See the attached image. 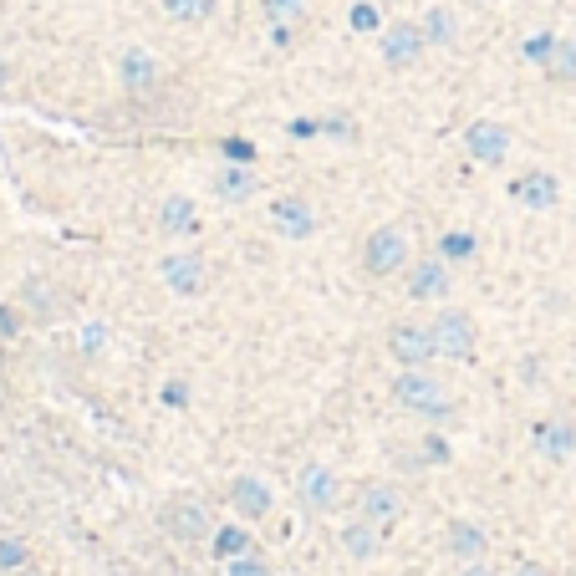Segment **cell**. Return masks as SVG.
Listing matches in <instances>:
<instances>
[{
    "mask_svg": "<svg viewBox=\"0 0 576 576\" xmlns=\"http://www.w3.org/2000/svg\"><path fill=\"white\" fill-rule=\"evenodd\" d=\"M449 296V260L429 255V260H414L408 266V301H444Z\"/></svg>",
    "mask_w": 576,
    "mask_h": 576,
    "instance_id": "obj_10",
    "label": "cell"
},
{
    "mask_svg": "<svg viewBox=\"0 0 576 576\" xmlns=\"http://www.w3.org/2000/svg\"><path fill=\"white\" fill-rule=\"evenodd\" d=\"M403 266H408V235H403L398 225L373 230L367 245H362V270H367V276H398Z\"/></svg>",
    "mask_w": 576,
    "mask_h": 576,
    "instance_id": "obj_3",
    "label": "cell"
},
{
    "mask_svg": "<svg viewBox=\"0 0 576 576\" xmlns=\"http://www.w3.org/2000/svg\"><path fill=\"white\" fill-rule=\"evenodd\" d=\"M459 576H490V566H484V562H465V566H459Z\"/></svg>",
    "mask_w": 576,
    "mask_h": 576,
    "instance_id": "obj_35",
    "label": "cell"
},
{
    "mask_svg": "<svg viewBox=\"0 0 576 576\" xmlns=\"http://www.w3.org/2000/svg\"><path fill=\"white\" fill-rule=\"evenodd\" d=\"M521 52H525V62H536V67H546V62H551V52H556V36H551V31H536V36L525 41Z\"/></svg>",
    "mask_w": 576,
    "mask_h": 576,
    "instance_id": "obj_27",
    "label": "cell"
},
{
    "mask_svg": "<svg viewBox=\"0 0 576 576\" xmlns=\"http://www.w3.org/2000/svg\"><path fill=\"white\" fill-rule=\"evenodd\" d=\"M515 576H551V572H546V566H541V562H525Z\"/></svg>",
    "mask_w": 576,
    "mask_h": 576,
    "instance_id": "obj_36",
    "label": "cell"
},
{
    "mask_svg": "<svg viewBox=\"0 0 576 576\" xmlns=\"http://www.w3.org/2000/svg\"><path fill=\"white\" fill-rule=\"evenodd\" d=\"M541 72H546V82H556V87L576 82V36H556V52H551V62Z\"/></svg>",
    "mask_w": 576,
    "mask_h": 576,
    "instance_id": "obj_20",
    "label": "cell"
},
{
    "mask_svg": "<svg viewBox=\"0 0 576 576\" xmlns=\"http://www.w3.org/2000/svg\"><path fill=\"white\" fill-rule=\"evenodd\" d=\"M296 495H301V505H307L311 515H327V510L337 505V474L327 465H307L301 480H296Z\"/></svg>",
    "mask_w": 576,
    "mask_h": 576,
    "instance_id": "obj_12",
    "label": "cell"
},
{
    "mask_svg": "<svg viewBox=\"0 0 576 576\" xmlns=\"http://www.w3.org/2000/svg\"><path fill=\"white\" fill-rule=\"evenodd\" d=\"M260 11L270 15V26H296L307 6H301V0H260Z\"/></svg>",
    "mask_w": 576,
    "mask_h": 576,
    "instance_id": "obj_26",
    "label": "cell"
},
{
    "mask_svg": "<svg viewBox=\"0 0 576 576\" xmlns=\"http://www.w3.org/2000/svg\"><path fill=\"white\" fill-rule=\"evenodd\" d=\"M225 159H230V163H250L255 148L245 143V138H225Z\"/></svg>",
    "mask_w": 576,
    "mask_h": 576,
    "instance_id": "obj_31",
    "label": "cell"
},
{
    "mask_svg": "<svg viewBox=\"0 0 576 576\" xmlns=\"http://www.w3.org/2000/svg\"><path fill=\"white\" fill-rule=\"evenodd\" d=\"M163 15H174L184 26H200L215 15V0H163Z\"/></svg>",
    "mask_w": 576,
    "mask_h": 576,
    "instance_id": "obj_23",
    "label": "cell"
},
{
    "mask_svg": "<svg viewBox=\"0 0 576 576\" xmlns=\"http://www.w3.org/2000/svg\"><path fill=\"white\" fill-rule=\"evenodd\" d=\"M159 276H163V286H169L174 296H200L204 286H210V266H204V255H194V250L163 255Z\"/></svg>",
    "mask_w": 576,
    "mask_h": 576,
    "instance_id": "obj_8",
    "label": "cell"
},
{
    "mask_svg": "<svg viewBox=\"0 0 576 576\" xmlns=\"http://www.w3.org/2000/svg\"><path fill=\"white\" fill-rule=\"evenodd\" d=\"M510 194H515V204H525V210H556V204H562V184H556V174H546V169H525V174L510 184Z\"/></svg>",
    "mask_w": 576,
    "mask_h": 576,
    "instance_id": "obj_11",
    "label": "cell"
},
{
    "mask_svg": "<svg viewBox=\"0 0 576 576\" xmlns=\"http://www.w3.org/2000/svg\"><path fill=\"white\" fill-rule=\"evenodd\" d=\"M490 551V536H484L474 521H449V556L455 562H484Z\"/></svg>",
    "mask_w": 576,
    "mask_h": 576,
    "instance_id": "obj_17",
    "label": "cell"
},
{
    "mask_svg": "<svg viewBox=\"0 0 576 576\" xmlns=\"http://www.w3.org/2000/svg\"><path fill=\"white\" fill-rule=\"evenodd\" d=\"M6 77H11V67H6V62H0V87H6Z\"/></svg>",
    "mask_w": 576,
    "mask_h": 576,
    "instance_id": "obj_37",
    "label": "cell"
},
{
    "mask_svg": "<svg viewBox=\"0 0 576 576\" xmlns=\"http://www.w3.org/2000/svg\"><path fill=\"white\" fill-rule=\"evenodd\" d=\"M230 505L241 510L245 521H266V515H270V490H266V480L241 474V480L230 484Z\"/></svg>",
    "mask_w": 576,
    "mask_h": 576,
    "instance_id": "obj_16",
    "label": "cell"
},
{
    "mask_svg": "<svg viewBox=\"0 0 576 576\" xmlns=\"http://www.w3.org/2000/svg\"><path fill=\"white\" fill-rule=\"evenodd\" d=\"M377 52H383V62H388L393 72H408L418 56L429 52V41H424V26H418V21H393V26L383 31V41H377Z\"/></svg>",
    "mask_w": 576,
    "mask_h": 576,
    "instance_id": "obj_5",
    "label": "cell"
},
{
    "mask_svg": "<svg viewBox=\"0 0 576 576\" xmlns=\"http://www.w3.org/2000/svg\"><path fill=\"white\" fill-rule=\"evenodd\" d=\"M118 77L128 93H153L163 82V67L153 62V52H143V46H128V52L118 56Z\"/></svg>",
    "mask_w": 576,
    "mask_h": 576,
    "instance_id": "obj_14",
    "label": "cell"
},
{
    "mask_svg": "<svg viewBox=\"0 0 576 576\" xmlns=\"http://www.w3.org/2000/svg\"><path fill=\"white\" fill-rule=\"evenodd\" d=\"M163 403H169V408H184L189 388H184V383H169V388H163Z\"/></svg>",
    "mask_w": 576,
    "mask_h": 576,
    "instance_id": "obj_32",
    "label": "cell"
},
{
    "mask_svg": "<svg viewBox=\"0 0 576 576\" xmlns=\"http://www.w3.org/2000/svg\"><path fill=\"white\" fill-rule=\"evenodd\" d=\"M270 225L281 230L286 241H311V235H317V215H311V204L296 200V194H286V200L270 204Z\"/></svg>",
    "mask_w": 576,
    "mask_h": 576,
    "instance_id": "obj_13",
    "label": "cell"
},
{
    "mask_svg": "<svg viewBox=\"0 0 576 576\" xmlns=\"http://www.w3.org/2000/svg\"><path fill=\"white\" fill-rule=\"evenodd\" d=\"M388 358L398 362V367H424L429 358H439V348H434V327L393 322L388 327Z\"/></svg>",
    "mask_w": 576,
    "mask_h": 576,
    "instance_id": "obj_4",
    "label": "cell"
},
{
    "mask_svg": "<svg viewBox=\"0 0 576 576\" xmlns=\"http://www.w3.org/2000/svg\"><path fill=\"white\" fill-rule=\"evenodd\" d=\"M474 250H480V245H474V235H469V230H449V235L439 241V255H444V260H469Z\"/></svg>",
    "mask_w": 576,
    "mask_h": 576,
    "instance_id": "obj_25",
    "label": "cell"
},
{
    "mask_svg": "<svg viewBox=\"0 0 576 576\" xmlns=\"http://www.w3.org/2000/svg\"><path fill=\"white\" fill-rule=\"evenodd\" d=\"M255 174H250V163H225V169H220L215 174V194L225 204H245V200H255Z\"/></svg>",
    "mask_w": 576,
    "mask_h": 576,
    "instance_id": "obj_18",
    "label": "cell"
},
{
    "mask_svg": "<svg viewBox=\"0 0 576 576\" xmlns=\"http://www.w3.org/2000/svg\"><path fill=\"white\" fill-rule=\"evenodd\" d=\"M362 521L398 525L403 521V490L398 484H367V490H362Z\"/></svg>",
    "mask_w": 576,
    "mask_h": 576,
    "instance_id": "obj_15",
    "label": "cell"
},
{
    "mask_svg": "<svg viewBox=\"0 0 576 576\" xmlns=\"http://www.w3.org/2000/svg\"><path fill=\"white\" fill-rule=\"evenodd\" d=\"M21 332V322H15V311L11 307H0V337H15Z\"/></svg>",
    "mask_w": 576,
    "mask_h": 576,
    "instance_id": "obj_34",
    "label": "cell"
},
{
    "mask_svg": "<svg viewBox=\"0 0 576 576\" xmlns=\"http://www.w3.org/2000/svg\"><path fill=\"white\" fill-rule=\"evenodd\" d=\"M531 444H536L541 459L562 465V459H572V449H576V424L572 418H536V424H531Z\"/></svg>",
    "mask_w": 576,
    "mask_h": 576,
    "instance_id": "obj_9",
    "label": "cell"
},
{
    "mask_svg": "<svg viewBox=\"0 0 576 576\" xmlns=\"http://www.w3.org/2000/svg\"><path fill=\"white\" fill-rule=\"evenodd\" d=\"M230 576H270V566L255 556V551H245V556H235L230 562Z\"/></svg>",
    "mask_w": 576,
    "mask_h": 576,
    "instance_id": "obj_29",
    "label": "cell"
},
{
    "mask_svg": "<svg viewBox=\"0 0 576 576\" xmlns=\"http://www.w3.org/2000/svg\"><path fill=\"white\" fill-rule=\"evenodd\" d=\"M26 566V546L21 541H0V572H21Z\"/></svg>",
    "mask_w": 576,
    "mask_h": 576,
    "instance_id": "obj_30",
    "label": "cell"
},
{
    "mask_svg": "<svg viewBox=\"0 0 576 576\" xmlns=\"http://www.w3.org/2000/svg\"><path fill=\"white\" fill-rule=\"evenodd\" d=\"M424 459H429V465H444V459H449V444L429 439V444H424Z\"/></svg>",
    "mask_w": 576,
    "mask_h": 576,
    "instance_id": "obj_33",
    "label": "cell"
},
{
    "mask_svg": "<svg viewBox=\"0 0 576 576\" xmlns=\"http://www.w3.org/2000/svg\"><path fill=\"white\" fill-rule=\"evenodd\" d=\"M194 225H200L194 200H189V194H169L163 210H159V230H163V235H194Z\"/></svg>",
    "mask_w": 576,
    "mask_h": 576,
    "instance_id": "obj_19",
    "label": "cell"
},
{
    "mask_svg": "<svg viewBox=\"0 0 576 576\" xmlns=\"http://www.w3.org/2000/svg\"><path fill=\"white\" fill-rule=\"evenodd\" d=\"M418 26H424V41H429V46H449V41L459 36V21H455V11H449V6H434V11L424 15Z\"/></svg>",
    "mask_w": 576,
    "mask_h": 576,
    "instance_id": "obj_22",
    "label": "cell"
},
{
    "mask_svg": "<svg viewBox=\"0 0 576 576\" xmlns=\"http://www.w3.org/2000/svg\"><path fill=\"white\" fill-rule=\"evenodd\" d=\"M393 403L408 408V414H424V418H449V414H455L449 393H444L439 383L424 373V367H403V373L393 377Z\"/></svg>",
    "mask_w": 576,
    "mask_h": 576,
    "instance_id": "obj_1",
    "label": "cell"
},
{
    "mask_svg": "<svg viewBox=\"0 0 576 576\" xmlns=\"http://www.w3.org/2000/svg\"><path fill=\"white\" fill-rule=\"evenodd\" d=\"M245 551H250L245 525H225V531H215V556L220 562H235V556H245Z\"/></svg>",
    "mask_w": 576,
    "mask_h": 576,
    "instance_id": "obj_24",
    "label": "cell"
},
{
    "mask_svg": "<svg viewBox=\"0 0 576 576\" xmlns=\"http://www.w3.org/2000/svg\"><path fill=\"white\" fill-rule=\"evenodd\" d=\"M348 21H352V31H362V36H367V31H377V6H373V0H358Z\"/></svg>",
    "mask_w": 576,
    "mask_h": 576,
    "instance_id": "obj_28",
    "label": "cell"
},
{
    "mask_svg": "<svg viewBox=\"0 0 576 576\" xmlns=\"http://www.w3.org/2000/svg\"><path fill=\"white\" fill-rule=\"evenodd\" d=\"M434 348L439 358H455V362H474V348H480V327L469 311H439L434 317Z\"/></svg>",
    "mask_w": 576,
    "mask_h": 576,
    "instance_id": "obj_2",
    "label": "cell"
},
{
    "mask_svg": "<svg viewBox=\"0 0 576 576\" xmlns=\"http://www.w3.org/2000/svg\"><path fill=\"white\" fill-rule=\"evenodd\" d=\"M465 153L474 163H490V169L505 163L510 159V128L505 122H495V118H474L465 128Z\"/></svg>",
    "mask_w": 576,
    "mask_h": 576,
    "instance_id": "obj_6",
    "label": "cell"
},
{
    "mask_svg": "<svg viewBox=\"0 0 576 576\" xmlns=\"http://www.w3.org/2000/svg\"><path fill=\"white\" fill-rule=\"evenodd\" d=\"M342 546H348L352 562H373V556H377V531H373V521L342 525Z\"/></svg>",
    "mask_w": 576,
    "mask_h": 576,
    "instance_id": "obj_21",
    "label": "cell"
},
{
    "mask_svg": "<svg viewBox=\"0 0 576 576\" xmlns=\"http://www.w3.org/2000/svg\"><path fill=\"white\" fill-rule=\"evenodd\" d=\"M383 6H388V0H383Z\"/></svg>",
    "mask_w": 576,
    "mask_h": 576,
    "instance_id": "obj_38",
    "label": "cell"
},
{
    "mask_svg": "<svg viewBox=\"0 0 576 576\" xmlns=\"http://www.w3.org/2000/svg\"><path fill=\"white\" fill-rule=\"evenodd\" d=\"M159 521H163V531H169L174 541H184V546L210 536V510H204V500H189V495L169 500Z\"/></svg>",
    "mask_w": 576,
    "mask_h": 576,
    "instance_id": "obj_7",
    "label": "cell"
}]
</instances>
